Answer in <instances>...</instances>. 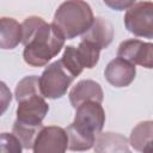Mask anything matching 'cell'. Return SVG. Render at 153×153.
I'll list each match as a JSON object with an SVG mask.
<instances>
[{
	"label": "cell",
	"instance_id": "8fae6325",
	"mask_svg": "<svg viewBox=\"0 0 153 153\" xmlns=\"http://www.w3.org/2000/svg\"><path fill=\"white\" fill-rule=\"evenodd\" d=\"M69 102L75 109L78 105L86 100H93L102 103L104 99V92L102 86L94 80H80L69 91Z\"/></svg>",
	"mask_w": 153,
	"mask_h": 153
},
{
	"label": "cell",
	"instance_id": "ba28073f",
	"mask_svg": "<svg viewBox=\"0 0 153 153\" xmlns=\"http://www.w3.org/2000/svg\"><path fill=\"white\" fill-rule=\"evenodd\" d=\"M117 56L133 65H139L151 69L153 67V44L136 38L121 42L117 49Z\"/></svg>",
	"mask_w": 153,
	"mask_h": 153
},
{
	"label": "cell",
	"instance_id": "5bb4252c",
	"mask_svg": "<svg viewBox=\"0 0 153 153\" xmlns=\"http://www.w3.org/2000/svg\"><path fill=\"white\" fill-rule=\"evenodd\" d=\"M93 146L96 152H129L126 136L118 133H98Z\"/></svg>",
	"mask_w": 153,
	"mask_h": 153
},
{
	"label": "cell",
	"instance_id": "2e32d148",
	"mask_svg": "<svg viewBox=\"0 0 153 153\" xmlns=\"http://www.w3.org/2000/svg\"><path fill=\"white\" fill-rule=\"evenodd\" d=\"M60 61L66 67V69L68 72H71L75 78L84 71V67L81 66V63L79 61V57L76 55L75 47H73V45H67L65 48L63 55L60 59Z\"/></svg>",
	"mask_w": 153,
	"mask_h": 153
},
{
	"label": "cell",
	"instance_id": "8992f818",
	"mask_svg": "<svg viewBox=\"0 0 153 153\" xmlns=\"http://www.w3.org/2000/svg\"><path fill=\"white\" fill-rule=\"evenodd\" d=\"M126 29L136 37L153 38V4L140 1L127 8L123 18Z\"/></svg>",
	"mask_w": 153,
	"mask_h": 153
},
{
	"label": "cell",
	"instance_id": "3957f363",
	"mask_svg": "<svg viewBox=\"0 0 153 153\" xmlns=\"http://www.w3.org/2000/svg\"><path fill=\"white\" fill-rule=\"evenodd\" d=\"M14 97L18 103L14 122L30 128H42L49 105L41 93L38 76L29 75L23 78L16 86Z\"/></svg>",
	"mask_w": 153,
	"mask_h": 153
},
{
	"label": "cell",
	"instance_id": "ac0fdd59",
	"mask_svg": "<svg viewBox=\"0 0 153 153\" xmlns=\"http://www.w3.org/2000/svg\"><path fill=\"white\" fill-rule=\"evenodd\" d=\"M12 102V93L10 87L0 80V116H2Z\"/></svg>",
	"mask_w": 153,
	"mask_h": 153
},
{
	"label": "cell",
	"instance_id": "7a4b0ae2",
	"mask_svg": "<svg viewBox=\"0 0 153 153\" xmlns=\"http://www.w3.org/2000/svg\"><path fill=\"white\" fill-rule=\"evenodd\" d=\"M105 124V111L102 103L86 100L75 108L74 121L66 128L68 149L87 151L93 147L96 135Z\"/></svg>",
	"mask_w": 153,
	"mask_h": 153
},
{
	"label": "cell",
	"instance_id": "4fadbf2b",
	"mask_svg": "<svg viewBox=\"0 0 153 153\" xmlns=\"http://www.w3.org/2000/svg\"><path fill=\"white\" fill-rule=\"evenodd\" d=\"M152 136H153V122L143 121L137 123L129 136L130 146L137 152L152 151Z\"/></svg>",
	"mask_w": 153,
	"mask_h": 153
},
{
	"label": "cell",
	"instance_id": "5b68a950",
	"mask_svg": "<svg viewBox=\"0 0 153 153\" xmlns=\"http://www.w3.org/2000/svg\"><path fill=\"white\" fill-rule=\"evenodd\" d=\"M75 76L66 69L60 60L48 65L38 78L39 90L44 98L57 99L66 94Z\"/></svg>",
	"mask_w": 153,
	"mask_h": 153
},
{
	"label": "cell",
	"instance_id": "7c38bea8",
	"mask_svg": "<svg viewBox=\"0 0 153 153\" xmlns=\"http://www.w3.org/2000/svg\"><path fill=\"white\" fill-rule=\"evenodd\" d=\"M23 38L22 24L14 18H0V49H14Z\"/></svg>",
	"mask_w": 153,
	"mask_h": 153
},
{
	"label": "cell",
	"instance_id": "277c9868",
	"mask_svg": "<svg viewBox=\"0 0 153 153\" xmlns=\"http://www.w3.org/2000/svg\"><path fill=\"white\" fill-rule=\"evenodd\" d=\"M94 19L91 6L84 0H66L55 11L53 25L65 39L82 35Z\"/></svg>",
	"mask_w": 153,
	"mask_h": 153
},
{
	"label": "cell",
	"instance_id": "30bf717a",
	"mask_svg": "<svg viewBox=\"0 0 153 153\" xmlns=\"http://www.w3.org/2000/svg\"><path fill=\"white\" fill-rule=\"evenodd\" d=\"M114 38V27L109 20L102 17L93 19L91 26L81 35V41H86L100 50L108 48Z\"/></svg>",
	"mask_w": 153,
	"mask_h": 153
},
{
	"label": "cell",
	"instance_id": "6da1fadb",
	"mask_svg": "<svg viewBox=\"0 0 153 153\" xmlns=\"http://www.w3.org/2000/svg\"><path fill=\"white\" fill-rule=\"evenodd\" d=\"M24 61L32 67H43L55 57L65 45V38L59 30L43 18L27 17L22 23Z\"/></svg>",
	"mask_w": 153,
	"mask_h": 153
},
{
	"label": "cell",
	"instance_id": "9c48e42d",
	"mask_svg": "<svg viewBox=\"0 0 153 153\" xmlns=\"http://www.w3.org/2000/svg\"><path fill=\"white\" fill-rule=\"evenodd\" d=\"M104 75L106 81L114 87H127L134 81L136 68L131 62L117 56L106 65Z\"/></svg>",
	"mask_w": 153,
	"mask_h": 153
},
{
	"label": "cell",
	"instance_id": "9a60e30c",
	"mask_svg": "<svg viewBox=\"0 0 153 153\" xmlns=\"http://www.w3.org/2000/svg\"><path fill=\"white\" fill-rule=\"evenodd\" d=\"M79 61L84 68H93L99 61L100 49L86 41H81L79 45L75 48Z\"/></svg>",
	"mask_w": 153,
	"mask_h": 153
},
{
	"label": "cell",
	"instance_id": "d6986e66",
	"mask_svg": "<svg viewBox=\"0 0 153 153\" xmlns=\"http://www.w3.org/2000/svg\"><path fill=\"white\" fill-rule=\"evenodd\" d=\"M104 4L115 11H124L135 4L136 0H103Z\"/></svg>",
	"mask_w": 153,
	"mask_h": 153
},
{
	"label": "cell",
	"instance_id": "52a82bcc",
	"mask_svg": "<svg viewBox=\"0 0 153 153\" xmlns=\"http://www.w3.org/2000/svg\"><path fill=\"white\" fill-rule=\"evenodd\" d=\"M68 148L66 129L57 126L42 127L37 133L32 151L35 153H63Z\"/></svg>",
	"mask_w": 153,
	"mask_h": 153
},
{
	"label": "cell",
	"instance_id": "e0dca14e",
	"mask_svg": "<svg viewBox=\"0 0 153 153\" xmlns=\"http://www.w3.org/2000/svg\"><path fill=\"white\" fill-rule=\"evenodd\" d=\"M23 146L19 139L12 133H1L0 134V153H20Z\"/></svg>",
	"mask_w": 153,
	"mask_h": 153
}]
</instances>
